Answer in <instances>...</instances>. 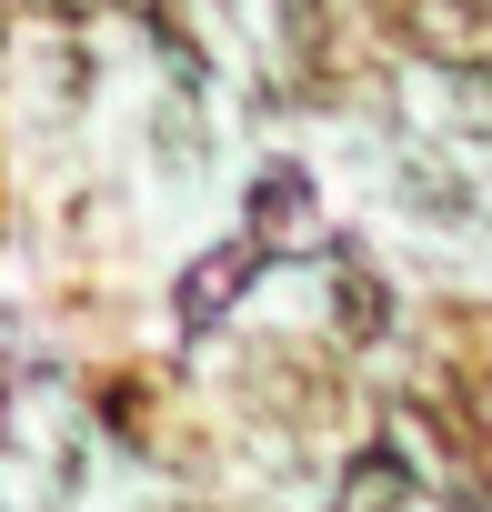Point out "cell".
I'll list each match as a JSON object with an SVG mask.
<instances>
[{"instance_id":"cell-1","label":"cell","mask_w":492,"mask_h":512,"mask_svg":"<svg viewBox=\"0 0 492 512\" xmlns=\"http://www.w3.org/2000/svg\"><path fill=\"white\" fill-rule=\"evenodd\" d=\"M392 11L412 21L402 41H422V51H442V61H472V51L492 41V0H392Z\"/></svg>"},{"instance_id":"cell-2","label":"cell","mask_w":492,"mask_h":512,"mask_svg":"<svg viewBox=\"0 0 492 512\" xmlns=\"http://www.w3.org/2000/svg\"><path fill=\"white\" fill-rule=\"evenodd\" d=\"M402 201H412V211H432V221H472V191H462L442 161H402Z\"/></svg>"},{"instance_id":"cell-3","label":"cell","mask_w":492,"mask_h":512,"mask_svg":"<svg viewBox=\"0 0 492 512\" xmlns=\"http://www.w3.org/2000/svg\"><path fill=\"white\" fill-rule=\"evenodd\" d=\"M402 502V472L392 462H362V482H352V512H392Z\"/></svg>"}]
</instances>
